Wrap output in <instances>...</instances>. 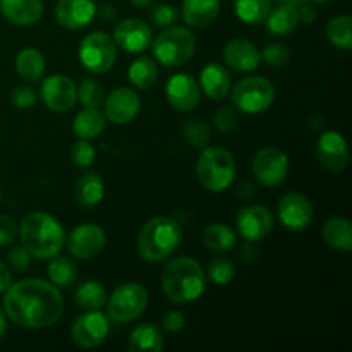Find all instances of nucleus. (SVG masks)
<instances>
[{
	"label": "nucleus",
	"mask_w": 352,
	"mask_h": 352,
	"mask_svg": "<svg viewBox=\"0 0 352 352\" xmlns=\"http://www.w3.org/2000/svg\"><path fill=\"white\" fill-rule=\"evenodd\" d=\"M65 302L58 287L41 278L10 284L3 296V313L17 327L41 330L55 325L64 315Z\"/></svg>",
	"instance_id": "1"
},
{
	"label": "nucleus",
	"mask_w": 352,
	"mask_h": 352,
	"mask_svg": "<svg viewBox=\"0 0 352 352\" xmlns=\"http://www.w3.org/2000/svg\"><path fill=\"white\" fill-rule=\"evenodd\" d=\"M205 287V270L195 258H174L162 272V289L168 301L175 305H189L196 301L203 296Z\"/></svg>",
	"instance_id": "2"
},
{
	"label": "nucleus",
	"mask_w": 352,
	"mask_h": 352,
	"mask_svg": "<svg viewBox=\"0 0 352 352\" xmlns=\"http://www.w3.org/2000/svg\"><path fill=\"white\" fill-rule=\"evenodd\" d=\"M23 246L38 260H50L60 253L65 236L60 222L50 213L31 212L17 227Z\"/></svg>",
	"instance_id": "3"
},
{
	"label": "nucleus",
	"mask_w": 352,
	"mask_h": 352,
	"mask_svg": "<svg viewBox=\"0 0 352 352\" xmlns=\"http://www.w3.org/2000/svg\"><path fill=\"white\" fill-rule=\"evenodd\" d=\"M182 241V229L170 217L148 220L138 236V253L148 263H160L175 253Z\"/></svg>",
	"instance_id": "4"
},
{
	"label": "nucleus",
	"mask_w": 352,
	"mask_h": 352,
	"mask_svg": "<svg viewBox=\"0 0 352 352\" xmlns=\"http://www.w3.org/2000/svg\"><path fill=\"white\" fill-rule=\"evenodd\" d=\"M196 177L206 191H226L236 177L234 155L223 146H205L196 162Z\"/></svg>",
	"instance_id": "5"
},
{
	"label": "nucleus",
	"mask_w": 352,
	"mask_h": 352,
	"mask_svg": "<svg viewBox=\"0 0 352 352\" xmlns=\"http://www.w3.org/2000/svg\"><path fill=\"white\" fill-rule=\"evenodd\" d=\"M196 50V38L188 28L168 26L153 41V55L165 67L188 64Z\"/></svg>",
	"instance_id": "6"
},
{
	"label": "nucleus",
	"mask_w": 352,
	"mask_h": 352,
	"mask_svg": "<svg viewBox=\"0 0 352 352\" xmlns=\"http://www.w3.org/2000/svg\"><path fill=\"white\" fill-rule=\"evenodd\" d=\"M148 306V292L138 282L119 285L107 298V315L113 323H131L140 318Z\"/></svg>",
	"instance_id": "7"
},
{
	"label": "nucleus",
	"mask_w": 352,
	"mask_h": 352,
	"mask_svg": "<svg viewBox=\"0 0 352 352\" xmlns=\"http://www.w3.org/2000/svg\"><path fill=\"white\" fill-rule=\"evenodd\" d=\"M232 103L244 113H261L275 102V86L263 76H248L230 88Z\"/></svg>",
	"instance_id": "8"
},
{
	"label": "nucleus",
	"mask_w": 352,
	"mask_h": 352,
	"mask_svg": "<svg viewBox=\"0 0 352 352\" xmlns=\"http://www.w3.org/2000/svg\"><path fill=\"white\" fill-rule=\"evenodd\" d=\"M79 60L91 74H105L117 60V45L103 31H93L79 45Z\"/></svg>",
	"instance_id": "9"
},
{
	"label": "nucleus",
	"mask_w": 352,
	"mask_h": 352,
	"mask_svg": "<svg viewBox=\"0 0 352 352\" xmlns=\"http://www.w3.org/2000/svg\"><path fill=\"white\" fill-rule=\"evenodd\" d=\"M253 174L258 184L263 188H277L284 184L289 174V158L275 146H265L256 151L253 158Z\"/></svg>",
	"instance_id": "10"
},
{
	"label": "nucleus",
	"mask_w": 352,
	"mask_h": 352,
	"mask_svg": "<svg viewBox=\"0 0 352 352\" xmlns=\"http://www.w3.org/2000/svg\"><path fill=\"white\" fill-rule=\"evenodd\" d=\"M107 236L96 223H81L67 237V251L76 260H91L105 250Z\"/></svg>",
	"instance_id": "11"
},
{
	"label": "nucleus",
	"mask_w": 352,
	"mask_h": 352,
	"mask_svg": "<svg viewBox=\"0 0 352 352\" xmlns=\"http://www.w3.org/2000/svg\"><path fill=\"white\" fill-rule=\"evenodd\" d=\"M110 332V323L100 311H86L78 316L71 329L72 342L81 349L98 347Z\"/></svg>",
	"instance_id": "12"
},
{
	"label": "nucleus",
	"mask_w": 352,
	"mask_h": 352,
	"mask_svg": "<svg viewBox=\"0 0 352 352\" xmlns=\"http://www.w3.org/2000/svg\"><path fill=\"white\" fill-rule=\"evenodd\" d=\"M278 220L285 229L301 232L313 222V205L301 192H287L277 203Z\"/></svg>",
	"instance_id": "13"
},
{
	"label": "nucleus",
	"mask_w": 352,
	"mask_h": 352,
	"mask_svg": "<svg viewBox=\"0 0 352 352\" xmlns=\"http://www.w3.org/2000/svg\"><path fill=\"white\" fill-rule=\"evenodd\" d=\"M41 100L54 112H67L78 102V86L69 76L52 74L41 85Z\"/></svg>",
	"instance_id": "14"
},
{
	"label": "nucleus",
	"mask_w": 352,
	"mask_h": 352,
	"mask_svg": "<svg viewBox=\"0 0 352 352\" xmlns=\"http://www.w3.org/2000/svg\"><path fill=\"white\" fill-rule=\"evenodd\" d=\"M112 40L116 41L117 47L122 48L127 54H140L151 45L153 33L143 19L126 17L116 24Z\"/></svg>",
	"instance_id": "15"
},
{
	"label": "nucleus",
	"mask_w": 352,
	"mask_h": 352,
	"mask_svg": "<svg viewBox=\"0 0 352 352\" xmlns=\"http://www.w3.org/2000/svg\"><path fill=\"white\" fill-rule=\"evenodd\" d=\"M237 230L250 243L265 239L274 230V217L263 205H248L237 213Z\"/></svg>",
	"instance_id": "16"
},
{
	"label": "nucleus",
	"mask_w": 352,
	"mask_h": 352,
	"mask_svg": "<svg viewBox=\"0 0 352 352\" xmlns=\"http://www.w3.org/2000/svg\"><path fill=\"white\" fill-rule=\"evenodd\" d=\"M316 158L320 165L330 172H340L349 165V146L342 134L327 131L316 143Z\"/></svg>",
	"instance_id": "17"
},
{
	"label": "nucleus",
	"mask_w": 352,
	"mask_h": 352,
	"mask_svg": "<svg viewBox=\"0 0 352 352\" xmlns=\"http://www.w3.org/2000/svg\"><path fill=\"white\" fill-rule=\"evenodd\" d=\"M165 96L175 110L189 112L198 107L199 100H201V88L192 76L175 74L167 81Z\"/></svg>",
	"instance_id": "18"
},
{
	"label": "nucleus",
	"mask_w": 352,
	"mask_h": 352,
	"mask_svg": "<svg viewBox=\"0 0 352 352\" xmlns=\"http://www.w3.org/2000/svg\"><path fill=\"white\" fill-rule=\"evenodd\" d=\"M105 117L113 124H129L131 120L136 119L141 109V100L136 91L131 88L120 86L110 91V95L105 98Z\"/></svg>",
	"instance_id": "19"
},
{
	"label": "nucleus",
	"mask_w": 352,
	"mask_h": 352,
	"mask_svg": "<svg viewBox=\"0 0 352 352\" xmlns=\"http://www.w3.org/2000/svg\"><path fill=\"white\" fill-rule=\"evenodd\" d=\"M96 16L93 0H58L55 6V19L65 30H82Z\"/></svg>",
	"instance_id": "20"
},
{
	"label": "nucleus",
	"mask_w": 352,
	"mask_h": 352,
	"mask_svg": "<svg viewBox=\"0 0 352 352\" xmlns=\"http://www.w3.org/2000/svg\"><path fill=\"white\" fill-rule=\"evenodd\" d=\"M223 62L237 72H251L260 65V50L246 38H232L223 47Z\"/></svg>",
	"instance_id": "21"
},
{
	"label": "nucleus",
	"mask_w": 352,
	"mask_h": 352,
	"mask_svg": "<svg viewBox=\"0 0 352 352\" xmlns=\"http://www.w3.org/2000/svg\"><path fill=\"white\" fill-rule=\"evenodd\" d=\"M0 12L14 26H33L43 16L41 0H0Z\"/></svg>",
	"instance_id": "22"
},
{
	"label": "nucleus",
	"mask_w": 352,
	"mask_h": 352,
	"mask_svg": "<svg viewBox=\"0 0 352 352\" xmlns=\"http://www.w3.org/2000/svg\"><path fill=\"white\" fill-rule=\"evenodd\" d=\"M199 88L208 98L217 100V102L227 98L232 88V79L227 67L215 62L206 64L199 74Z\"/></svg>",
	"instance_id": "23"
},
{
	"label": "nucleus",
	"mask_w": 352,
	"mask_h": 352,
	"mask_svg": "<svg viewBox=\"0 0 352 352\" xmlns=\"http://www.w3.org/2000/svg\"><path fill=\"white\" fill-rule=\"evenodd\" d=\"M181 12L188 26L205 28L219 16L220 0H184Z\"/></svg>",
	"instance_id": "24"
},
{
	"label": "nucleus",
	"mask_w": 352,
	"mask_h": 352,
	"mask_svg": "<svg viewBox=\"0 0 352 352\" xmlns=\"http://www.w3.org/2000/svg\"><path fill=\"white\" fill-rule=\"evenodd\" d=\"M265 28L272 36H285L292 33L299 24V10L296 6L289 3H278L275 9H270L268 16L265 17Z\"/></svg>",
	"instance_id": "25"
},
{
	"label": "nucleus",
	"mask_w": 352,
	"mask_h": 352,
	"mask_svg": "<svg viewBox=\"0 0 352 352\" xmlns=\"http://www.w3.org/2000/svg\"><path fill=\"white\" fill-rule=\"evenodd\" d=\"M127 347L131 352H160L164 349V336L153 323H141L131 332Z\"/></svg>",
	"instance_id": "26"
},
{
	"label": "nucleus",
	"mask_w": 352,
	"mask_h": 352,
	"mask_svg": "<svg viewBox=\"0 0 352 352\" xmlns=\"http://www.w3.org/2000/svg\"><path fill=\"white\" fill-rule=\"evenodd\" d=\"M107 126V117L102 110L91 109V107H85L78 116L74 117L72 122V131L76 136L81 140H93V138L100 136Z\"/></svg>",
	"instance_id": "27"
},
{
	"label": "nucleus",
	"mask_w": 352,
	"mask_h": 352,
	"mask_svg": "<svg viewBox=\"0 0 352 352\" xmlns=\"http://www.w3.org/2000/svg\"><path fill=\"white\" fill-rule=\"evenodd\" d=\"M103 196H105V184L96 172L82 174L76 182V199L81 206L93 208L102 201Z\"/></svg>",
	"instance_id": "28"
},
{
	"label": "nucleus",
	"mask_w": 352,
	"mask_h": 352,
	"mask_svg": "<svg viewBox=\"0 0 352 352\" xmlns=\"http://www.w3.org/2000/svg\"><path fill=\"white\" fill-rule=\"evenodd\" d=\"M323 239L333 250L347 253L352 250V223L344 217H333L323 226Z\"/></svg>",
	"instance_id": "29"
},
{
	"label": "nucleus",
	"mask_w": 352,
	"mask_h": 352,
	"mask_svg": "<svg viewBox=\"0 0 352 352\" xmlns=\"http://www.w3.org/2000/svg\"><path fill=\"white\" fill-rule=\"evenodd\" d=\"M16 71L24 81L36 82L45 74V58L36 48H23L16 57Z\"/></svg>",
	"instance_id": "30"
},
{
	"label": "nucleus",
	"mask_w": 352,
	"mask_h": 352,
	"mask_svg": "<svg viewBox=\"0 0 352 352\" xmlns=\"http://www.w3.org/2000/svg\"><path fill=\"white\" fill-rule=\"evenodd\" d=\"M203 244L212 253H229L236 246V234L226 223H210L203 232Z\"/></svg>",
	"instance_id": "31"
},
{
	"label": "nucleus",
	"mask_w": 352,
	"mask_h": 352,
	"mask_svg": "<svg viewBox=\"0 0 352 352\" xmlns=\"http://www.w3.org/2000/svg\"><path fill=\"white\" fill-rule=\"evenodd\" d=\"M74 301L85 311H100L107 302V291L100 282L86 280L76 289Z\"/></svg>",
	"instance_id": "32"
},
{
	"label": "nucleus",
	"mask_w": 352,
	"mask_h": 352,
	"mask_svg": "<svg viewBox=\"0 0 352 352\" xmlns=\"http://www.w3.org/2000/svg\"><path fill=\"white\" fill-rule=\"evenodd\" d=\"M129 82L138 89H150L157 82L158 67L151 57H140L129 65L127 71Z\"/></svg>",
	"instance_id": "33"
},
{
	"label": "nucleus",
	"mask_w": 352,
	"mask_h": 352,
	"mask_svg": "<svg viewBox=\"0 0 352 352\" xmlns=\"http://www.w3.org/2000/svg\"><path fill=\"white\" fill-rule=\"evenodd\" d=\"M47 274L55 287L67 289L78 280V268H76L74 261L67 256H58V254L50 258V265H48L47 268Z\"/></svg>",
	"instance_id": "34"
},
{
	"label": "nucleus",
	"mask_w": 352,
	"mask_h": 352,
	"mask_svg": "<svg viewBox=\"0 0 352 352\" xmlns=\"http://www.w3.org/2000/svg\"><path fill=\"white\" fill-rule=\"evenodd\" d=\"M270 9V0H234L236 16L246 24L263 23Z\"/></svg>",
	"instance_id": "35"
},
{
	"label": "nucleus",
	"mask_w": 352,
	"mask_h": 352,
	"mask_svg": "<svg viewBox=\"0 0 352 352\" xmlns=\"http://www.w3.org/2000/svg\"><path fill=\"white\" fill-rule=\"evenodd\" d=\"M327 38L333 47L340 50H351L352 48V17L351 16H336L330 19L327 26Z\"/></svg>",
	"instance_id": "36"
},
{
	"label": "nucleus",
	"mask_w": 352,
	"mask_h": 352,
	"mask_svg": "<svg viewBox=\"0 0 352 352\" xmlns=\"http://www.w3.org/2000/svg\"><path fill=\"white\" fill-rule=\"evenodd\" d=\"M182 136H184V140L192 148L203 150L205 146H208L210 140H212V129H210V126L205 120L195 117V119H189L184 122V126H182Z\"/></svg>",
	"instance_id": "37"
},
{
	"label": "nucleus",
	"mask_w": 352,
	"mask_h": 352,
	"mask_svg": "<svg viewBox=\"0 0 352 352\" xmlns=\"http://www.w3.org/2000/svg\"><path fill=\"white\" fill-rule=\"evenodd\" d=\"M78 98L81 100V103L85 107L98 109L105 102V91H103V86L96 79L86 78L82 79L78 88Z\"/></svg>",
	"instance_id": "38"
},
{
	"label": "nucleus",
	"mask_w": 352,
	"mask_h": 352,
	"mask_svg": "<svg viewBox=\"0 0 352 352\" xmlns=\"http://www.w3.org/2000/svg\"><path fill=\"white\" fill-rule=\"evenodd\" d=\"M236 275V265L223 258H217L210 263L208 267V277L213 284L217 285H227Z\"/></svg>",
	"instance_id": "39"
},
{
	"label": "nucleus",
	"mask_w": 352,
	"mask_h": 352,
	"mask_svg": "<svg viewBox=\"0 0 352 352\" xmlns=\"http://www.w3.org/2000/svg\"><path fill=\"white\" fill-rule=\"evenodd\" d=\"M289 58H291V52L282 43H268L260 54V60H263L270 67H282L287 64Z\"/></svg>",
	"instance_id": "40"
},
{
	"label": "nucleus",
	"mask_w": 352,
	"mask_h": 352,
	"mask_svg": "<svg viewBox=\"0 0 352 352\" xmlns=\"http://www.w3.org/2000/svg\"><path fill=\"white\" fill-rule=\"evenodd\" d=\"M239 124V116H237L234 107H220L215 113H213V126L219 133L229 134Z\"/></svg>",
	"instance_id": "41"
},
{
	"label": "nucleus",
	"mask_w": 352,
	"mask_h": 352,
	"mask_svg": "<svg viewBox=\"0 0 352 352\" xmlns=\"http://www.w3.org/2000/svg\"><path fill=\"white\" fill-rule=\"evenodd\" d=\"M96 151L88 140H79L72 144L71 158L72 164L79 168H86L95 162Z\"/></svg>",
	"instance_id": "42"
},
{
	"label": "nucleus",
	"mask_w": 352,
	"mask_h": 352,
	"mask_svg": "<svg viewBox=\"0 0 352 352\" xmlns=\"http://www.w3.org/2000/svg\"><path fill=\"white\" fill-rule=\"evenodd\" d=\"M179 14L175 10V7L168 6V3H160V6L155 7L151 10V23L155 26H160V28H168L177 21Z\"/></svg>",
	"instance_id": "43"
},
{
	"label": "nucleus",
	"mask_w": 352,
	"mask_h": 352,
	"mask_svg": "<svg viewBox=\"0 0 352 352\" xmlns=\"http://www.w3.org/2000/svg\"><path fill=\"white\" fill-rule=\"evenodd\" d=\"M31 254L28 253V250L24 246H16L9 251L7 254V261H9V267L14 272H26L31 267Z\"/></svg>",
	"instance_id": "44"
},
{
	"label": "nucleus",
	"mask_w": 352,
	"mask_h": 352,
	"mask_svg": "<svg viewBox=\"0 0 352 352\" xmlns=\"http://www.w3.org/2000/svg\"><path fill=\"white\" fill-rule=\"evenodd\" d=\"M36 102V93L30 86H19L12 93V103L16 109H31Z\"/></svg>",
	"instance_id": "45"
},
{
	"label": "nucleus",
	"mask_w": 352,
	"mask_h": 352,
	"mask_svg": "<svg viewBox=\"0 0 352 352\" xmlns=\"http://www.w3.org/2000/svg\"><path fill=\"white\" fill-rule=\"evenodd\" d=\"M17 236V226L10 217L0 213V246H7Z\"/></svg>",
	"instance_id": "46"
},
{
	"label": "nucleus",
	"mask_w": 352,
	"mask_h": 352,
	"mask_svg": "<svg viewBox=\"0 0 352 352\" xmlns=\"http://www.w3.org/2000/svg\"><path fill=\"white\" fill-rule=\"evenodd\" d=\"M186 318L182 313L179 311H167L162 318V327H164L167 332H179L184 327Z\"/></svg>",
	"instance_id": "47"
},
{
	"label": "nucleus",
	"mask_w": 352,
	"mask_h": 352,
	"mask_svg": "<svg viewBox=\"0 0 352 352\" xmlns=\"http://www.w3.org/2000/svg\"><path fill=\"white\" fill-rule=\"evenodd\" d=\"M10 284H12V274H10L9 267L0 261V292H6Z\"/></svg>",
	"instance_id": "48"
},
{
	"label": "nucleus",
	"mask_w": 352,
	"mask_h": 352,
	"mask_svg": "<svg viewBox=\"0 0 352 352\" xmlns=\"http://www.w3.org/2000/svg\"><path fill=\"white\" fill-rule=\"evenodd\" d=\"M316 17H318L316 10L313 9V7L305 6V3H302L301 10H299V21H302L305 24H313L316 23Z\"/></svg>",
	"instance_id": "49"
},
{
	"label": "nucleus",
	"mask_w": 352,
	"mask_h": 352,
	"mask_svg": "<svg viewBox=\"0 0 352 352\" xmlns=\"http://www.w3.org/2000/svg\"><path fill=\"white\" fill-rule=\"evenodd\" d=\"M131 3H133L134 7H138V9H146V7L153 6L157 0H129Z\"/></svg>",
	"instance_id": "50"
},
{
	"label": "nucleus",
	"mask_w": 352,
	"mask_h": 352,
	"mask_svg": "<svg viewBox=\"0 0 352 352\" xmlns=\"http://www.w3.org/2000/svg\"><path fill=\"white\" fill-rule=\"evenodd\" d=\"M113 16H116V12H113L112 6H103L102 7V17H103V19H105V21L113 19Z\"/></svg>",
	"instance_id": "51"
},
{
	"label": "nucleus",
	"mask_w": 352,
	"mask_h": 352,
	"mask_svg": "<svg viewBox=\"0 0 352 352\" xmlns=\"http://www.w3.org/2000/svg\"><path fill=\"white\" fill-rule=\"evenodd\" d=\"M6 332H7V318H6V313L0 309V339L6 336Z\"/></svg>",
	"instance_id": "52"
},
{
	"label": "nucleus",
	"mask_w": 352,
	"mask_h": 352,
	"mask_svg": "<svg viewBox=\"0 0 352 352\" xmlns=\"http://www.w3.org/2000/svg\"><path fill=\"white\" fill-rule=\"evenodd\" d=\"M306 0H278V3H289V6H302Z\"/></svg>",
	"instance_id": "53"
},
{
	"label": "nucleus",
	"mask_w": 352,
	"mask_h": 352,
	"mask_svg": "<svg viewBox=\"0 0 352 352\" xmlns=\"http://www.w3.org/2000/svg\"><path fill=\"white\" fill-rule=\"evenodd\" d=\"M311 2H315V3H327V2H330V0H311Z\"/></svg>",
	"instance_id": "54"
},
{
	"label": "nucleus",
	"mask_w": 352,
	"mask_h": 352,
	"mask_svg": "<svg viewBox=\"0 0 352 352\" xmlns=\"http://www.w3.org/2000/svg\"><path fill=\"white\" fill-rule=\"evenodd\" d=\"M0 203H2V189H0Z\"/></svg>",
	"instance_id": "55"
}]
</instances>
